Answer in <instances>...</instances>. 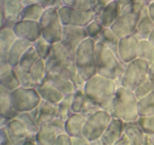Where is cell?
I'll return each instance as SVG.
<instances>
[{
  "mask_svg": "<svg viewBox=\"0 0 154 145\" xmlns=\"http://www.w3.org/2000/svg\"><path fill=\"white\" fill-rule=\"evenodd\" d=\"M48 70H47L45 60L41 58L36 62L29 72L33 83L37 87L45 79Z\"/></svg>",
  "mask_w": 154,
  "mask_h": 145,
  "instance_id": "e575fe53",
  "label": "cell"
},
{
  "mask_svg": "<svg viewBox=\"0 0 154 145\" xmlns=\"http://www.w3.org/2000/svg\"><path fill=\"white\" fill-rule=\"evenodd\" d=\"M39 23L44 39L52 45L61 42L63 24L59 16L57 8L50 7L45 8Z\"/></svg>",
  "mask_w": 154,
  "mask_h": 145,
  "instance_id": "52a82bcc",
  "label": "cell"
},
{
  "mask_svg": "<svg viewBox=\"0 0 154 145\" xmlns=\"http://www.w3.org/2000/svg\"><path fill=\"white\" fill-rule=\"evenodd\" d=\"M0 145H14L9 138L5 128L0 129Z\"/></svg>",
  "mask_w": 154,
  "mask_h": 145,
  "instance_id": "7dc6e473",
  "label": "cell"
},
{
  "mask_svg": "<svg viewBox=\"0 0 154 145\" xmlns=\"http://www.w3.org/2000/svg\"><path fill=\"white\" fill-rule=\"evenodd\" d=\"M139 117H147L154 114V90L138 102Z\"/></svg>",
  "mask_w": 154,
  "mask_h": 145,
  "instance_id": "1f68e13d",
  "label": "cell"
},
{
  "mask_svg": "<svg viewBox=\"0 0 154 145\" xmlns=\"http://www.w3.org/2000/svg\"><path fill=\"white\" fill-rule=\"evenodd\" d=\"M119 84L114 80L96 75L86 82L84 91L101 109L111 114V104Z\"/></svg>",
  "mask_w": 154,
  "mask_h": 145,
  "instance_id": "6da1fadb",
  "label": "cell"
},
{
  "mask_svg": "<svg viewBox=\"0 0 154 145\" xmlns=\"http://www.w3.org/2000/svg\"><path fill=\"white\" fill-rule=\"evenodd\" d=\"M148 14L154 22V1L150 2L148 7Z\"/></svg>",
  "mask_w": 154,
  "mask_h": 145,
  "instance_id": "816d5d0a",
  "label": "cell"
},
{
  "mask_svg": "<svg viewBox=\"0 0 154 145\" xmlns=\"http://www.w3.org/2000/svg\"><path fill=\"white\" fill-rule=\"evenodd\" d=\"M0 86L11 92L21 86L14 67L8 63H0Z\"/></svg>",
  "mask_w": 154,
  "mask_h": 145,
  "instance_id": "d6986e66",
  "label": "cell"
},
{
  "mask_svg": "<svg viewBox=\"0 0 154 145\" xmlns=\"http://www.w3.org/2000/svg\"><path fill=\"white\" fill-rule=\"evenodd\" d=\"M96 41L91 38L84 40L75 53V62L78 73L85 81L97 75L96 67Z\"/></svg>",
  "mask_w": 154,
  "mask_h": 145,
  "instance_id": "5b68a950",
  "label": "cell"
},
{
  "mask_svg": "<svg viewBox=\"0 0 154 145\" xmlns=\"http://www.w3.org/2000/svg\"><path fill=\"white\" fill-rule=\"evenodd\" d=\"M23 0H2L1 26L14 25L21 20V15L25 7Z\"/></svg>",
  "mask_w": 154,
  "mask_h": 145,
  "instance_id": "4fadbf2b",
  "label": "cell"
},
{
  "mask_svg": "<svg viewBox=\"0 0 154 145\" xmlns=\"http://www.w3.org/2000/svg\"><path fill=\"white\" fill-rule=\"evenodd\" d=\"M148 141L150 145H154V135H148Z\"/></svg>",
  "mask_w": 154,
  "mask_h": 145,
  "instance_id": "11a10c76",
  "label": "cell"
},
{
  "mask_svg": "<svg viewBox=\"0 0 154 145\" xmlns=\"http://www.w3.org/2000/svg\"><path fill=\"white\" fill-rule=\"evenodd\" d=\"M150 64L141 59L126 63L120 86L134 90L148 79Z\"/></svg>",
  "mask_w": 154,
  "mask_h": 145,
  "instance_id": "8992f818",
  "label": "cell"
},
{
  "mask_svg": "<svg viewBox=\"0 0 154 145\" xmlns=\"http://www.w3.org/2000/svg\"><path fill=\"white\" fill-rule=\"evenodd\" d=\"M45 63L48 72L63 74L69 77L72 81L78 75L75 56L61 42L53 44L51 54L45 60Z\"/></svg>",
  "mask_w": 154,
  "mask_h": 145,
  "instance_id": "277c9868",
  "label": "cell"
},
{
  "mask_svg": "<svg viewBox=\"0 0 154 145\" xmlns=\"http://www.w3.org/2000/svg\"><path fill=\"white\" fill-rule=\"evenodd\" d=\"M120 15V10L114 0V2H111V3L104 6L96 15L95 19L98 20L105 28H111Z\"/></svg>",
  "mask_w": 154,
  "mask_h": 145,
  "instance_id": "d4e9b609",
  "label": "cell"
},
{
  "mask_svg": "<svg viewBox=\"0 0 154 145\" xmlns=\"http://www.w3.org/2000/svg\"><path fill=\"white\" fill-rule=\"evenodd\" d=\"M126 64L118 54L100 42L96 45V67L98 75L117 81L120 86Z\"/></svg>",
  "mask_w": 154,
  "mask_h": 145,
  "instance_id": "7a4b0ae2",
  "label": "cell"
},
{
  "mask_svg": "<svg viewBox=\"0 0 154 145\" xmlns=\"http://www.w3.org/2000/svg\"><path fill=\"white\" fill-rule=\"evenodd\" d=\"M153 28L154 22L148 14H147L141 17L134 35H136L139 40L148 39Z\"/></svg>",
  "mask_w": 154,
  "mask_h": 145,
  "instance_id": "f546056e",
  "label": "cell"
},
{
  "mask_svg": "<svg viewBox=\"0 0 154 145\" xmlns=\"http://www.w3.org/2000/svg\"><path fill=\"white\" fill-rule=\"evenodd\" d=\"M5 129L14 145H23L27 141H35V136L30 133L24 123L17 117L11 120Z\"/></svg>",
  "mask_w": 154,
  "mask_h": 145,
  "instance_id": "2e32d148",
  "label": "cell"
},
{
  "mask_svg": "<svg viewBox=\"0 0 154 145\" xmlns=\"http://www.w3.org/2000/svg\"><path fill=\"white\" fill-rule=\"evenodd\" d=\"M124 122L112 117L100 138L102 145H114L124 132Z\"/></svg>",
  "mask_w": 154,
  "mask_h": 145,
  "instance_id": "ffe728a7",
  "label": "cell"
},
{
  "mask_svg": "<svg viewBox=\"0 0 154 145\" xmlns=\"http://www.w3.org/2000/svg\"><path fill=\"white\" fill-rule=\"evenodd\" d=\"M141 15L132 11L130 8L119 16L111 26V30L120 39L135 33Z\"/></svg>",
  "mask_w": 154,
  "mask_h": 145,
  "instance_id": "8fae6325",
  "label": "cell"
},
{
  "mask_svg": "<svg viewBox=\"0 0 154 145\" xmlns=\"http://www.w3.org/2000/svg\"><path fill=\"white\" fill-rule=\"evenodd\" d=\"M72 110L73 113L81 114L87 118L96 111L101 110V108L87 97L84 90H75L73 93Z\"/></svg>",
  "mask_w": 154,
  "mask_h": 145,
  "instance_id": "9a60e30c",
  "label": "cell"
},
{
  "mask_svg": "<svg viewBox=\"0 0 154 145\" xmlns=\"http://www.w3.org/2000/svg\"><path fill=\"white\" fill-rule=\"evenodd\" d=\"M57 129L51 123L39 126L35 136V142L37 145H55L58 135Z\"/></svg>",
  "mask_w": 154,
  "mask_h": 145,
  "instance_id": "4316f807",
  "label": "cell"
},
{
  "mask_svg": "<svg viewBox=\"0 0 154 145\" xmlns=\"http://www.w3.org/2000/svg\"><path fill=\"white\" fill-rule=\"evenodd\" d=\"M138 102L132 90L119 86L111 104V117L125 123L137 121L139 118Z\"/></svg>",
  "mask_w": 154,
  "mask_h": 145,
  "instance_id": "3957f363",
  "label": "cell"
},
{
  "mask_svg": "<svg viewBox=\"0 0 154 145\" xmlns=\"http://www.w3.org/2000/svg\"><path fill=\"white\" fill-rule=\"evenodd\" d=\"M17 118L19 119V120H20L21 121L24 123V125H25L26 127L27 128V129L29 131L30 133H31L33 136H35V134L37 133L38 130L39 129V126L38 125L35 120L33 118V117L32 116V114H30V112L20 113Z\"/></svg>",
  "mask_w": 154,
  "mask_h": 145,
  "instance_id": "f35d334b",
  "label": "cell"
},
{
  "mask_svg": "<svg viewBox=\"0 0 154 145\" xmlns=\"http://www.w3.org/2000/svg\"><path fill=\"white\" fill-rule=\"evenodd\" d=\"M65 122H66V120H63V119L58 117L54 121L51 122V123L57 129L59 134H62L65 133Z\"/></svg>",
  "mask_w": 154,
  "mask_h": 145,
  "instance_id": "bcb514c9",
  "label": "cell"
},
{
  "mask_svg": "<svg viewBox=\"0 0 154 145\" xmlns=\"http://www.w3.org/2000/svg\"><path fill=\"white\" fill-rule=\"evenodd\" d=\"M30 114L39 126L51 123L59 117L58 105H54L42 100L38 106L33 111H30Z\"/></svg>",
  "mask_w": 154,
  "mask_h": 145,
  "instance_id": "ac0fdd59",
  "label": "cell"
},
{
  "mask_svg": "<svg viewBox=\"0 0 154 145\" xmlns=\"http://www.w3.org/2000/svg\"><path fill=\"white\" fill-rule=\"evenodd\" d=\"M45 8L40 5H26L21 15V20L38 21L42 18Z\"/></svg>",
  "mask_w": 154,
  "mask_h": 145,
  "instance_id": "d590c367",
  "label": "cell"
},
{
  "mask_svg": "<svg viewBox=\"0 0 154 145\" xmlns=\"http://www.w3.org/2000/svg\"><path fill=\"white\" fill-rule=\"evenodd\" d=\"M99 145H102V144H99Z\"/></svg>",
  "mask_w": 154,
  "mask_h": 145,
  "instance_id": "680465c9",
  "label": "cell"
},
{
  "mask_svg": "<svg viewBox=\"0 0 154 145\" xmlns=\"http://www.w3.org/2000/svg\"><path fill=\"white\" fill-rule=\"evenodd\" d=\"M36 89L42 100L54 105H58L65 96L62 92L48 82L45 79L38 86Z\"/></svg>",
  "mask_w": 154,
  "mask_h": 145,
  "instance_id": "484cf974",
  "label": "cell"
},
{
  "mask_svg": "<svg viewBox=\"0 0 154 145\" xmlns=\"http://www.w3.org/2000/svg\"><path fill=\"white\" fill-rule=\"evenodd\" d=\"M45 80L58 89L65 96L75 93V89L73 82L72 79L66 75L60 73L48 72Z\"/></svg>",
  "mask_w": 154,
  "mask_h": 145,
  "instance_id": "603a6c76",
  "label": "cell"
},
{
  "mask_svg": "<svg viewBox=\"0 0 154 145\" xmlns=\"http://www.w3.org/2000/svg\"><path fill=\"white\" fill-rule=\"evenodd\" d=\"M32 45L41 59L45 60L51 54L52 44L48 42L43 37H41L40 39H38L32 44Z\"/></svg>",
  "mask_w": 154,
  "mask_h": 145,
  "instance_id": "74e56055",
  "label": "cell"
},
{
  "mask_svg": "<svg viewBox=\"0 0 154 145\" xmlns=\"http://www.w3.org/2000/svg\"><path fill=\"white\" fill-rule=\"evenodd\" d=\"M72 82H73L74 87H75V90H84V86L87 81H84L82 78L81 77V75L78 73V75L75 77L73 80H72Z\"/></svg>",
  "mask_w": 154,
  "mask_h": 145,
  "instance_id": "c3c4849f",
  "label": "cell"
},
{
  "mask_svg": "<svg viewBox=\"0 0 154 145\" xmlns=\"http://www.w3.org/2000/svg\"><path fill=\"white\" fill-rule=\"evenodd\" d=\"M120 39V38L111 30V28H104L100 34L99 35L97 39H96V42L104 44L114 51H115L117 54H118L117 49H118Z\"/></svg>",
  "mask_w": 154,
  "mask_h": 145,
  "instance_id": "4dcf8cb0",
  "label": "cell"
},
{
  "mask_svg": "<svg viewBox=\"0 0 154 145\" xmlns=\"http://www.w3.org/2000/svg\"><path fill=\"white\" fill-rule=\"evenodd\" d=\"M148 78L154 83V62L150 65V70H149Z\"/></svg>",
  "mask_w": 154,
  "mask_h": 145,
  "instance_id": "f5cc1de1",
  "label": "cell"
},
{
  "mask_svg": "<svg viewBox=\"0 0 154 145\" xmlns=\"http://www.w3.org/2000/svg\"><path fill=\"white\" fill-rule=\"evenodd\" d=\"M11 96L14 107L19 113L33 111L42 100L37 89L21 86L11 92Z\"/></svg>",
  "mask_w": 154,
  "mask_h": 145,
  "instance_id": "9c48e42d",
  "label": "cell"
},
{
  "mask_svg": "<svg viewBox=\"0 0 154 145\" xmlns=\"http://www.w3.org/2000/svg\"><path fill=\"white\" fill-rule=\"evenodd\" d=\"M89 38L85 26L66 25L63 26V35L61 43L66 49L75 56V53L78 47Z\"/></svg>",
  "mask_w": 154,
  "mask_h": 145,
  "instance_id": "7c38bea8",
  "label": "cell"
},
{
  "mask_svg": "<svg viewBox=\"0 0 154 145\" xmlns=\"http://www.w3.org/2000/svg\"><path fill=\"white\" fill-rule=\"evenodd\" d=\"M55 145H74L73 138L66 133H62L58 135Z\"/></svg>",
  "mask_w": 154,
  "mask_h": 145,
  "instance_id": "ee69618b",
  "label": "cell"
},
{
  "mask_svg": "<svg viewBox=\"0 0 154 145\" xmlns=\"http://www.w3.org/2000/svg\"><path fill=\"white\" fill-rule=\"evenodd\" d=\"M32 46V43L29 41L22 39H17L9 51L7 63L14 67L17 66L23 54Z\"/></svg>",
  "mask_w": 154,
  "mask_h": 145,
  "instance_id": "83f0119b",
  "label": "cell"
},
{
  "mask_svg": "<svg viewBox=\"0 0 154 145\" xmlns=\"http://www.w3.org/2000/svg\"><path fill=\"white\" fill-rule=\"evenodd\" d=\"M138 58L152 64L154 62V46L148 39L140 40L138 48Z\"/></svg>",
  "mask_w": 154,
  "mask_h": 145,
  "instance_id": "d6a6232c",
  "label": "cell"
},
{
  "mask_svg": "<svg viewBox=\"0 0 154 145\" xmlns=\"http://www.w3.org/2000/svg\"><path fill=\"white\" fill-rule=\"evenodd\" d=\"M114 145H129V141H128V138L126 137V135H125L124 132H123V135L121 136V138L118 140V141L116 142V144Z\"/></svg>",
  "mask_w": 154,
  "mask_h": 145,
  "instance_id": "f907efd6",
  "label": "cell"
},
{
  "mask_svg": "<svg viewBox=\"0 0 154 145\" xmlns=\"http://www.w3.org/2000/svg\"><path fill=\"white\" fill-rule=\"evenodd\" d=\"M140 40L134 34L125 36L120 39L118 55L120 60L126 64L138 58V48Z\"/></svg>",
  "mask_w": 154,
  "mask_h": 145,
  "instance_id": "e0dca14e",
  "label": "cell"
},
{
  "mask_svg": "<svg viewBox=\"0 0 154 145\" xmlns=\"http://www.w3.org/2000/svg\"><path fill=\"white\" fill-rule=\"evenodd\" d=\"M144 145H150V144H149V141H148V135H147V136H146L145 142H144Z\"/></svg>",
  "mask_w": 154,
  "mask_h": 145,
  "instance_id": "6f0895ef",
  "label": "cell"
},
{
  "mask_svg": "<svg viewBox=\"0 0 154 145\" xmlns=\"http://www.w3.org/2000/svg\"><path fill=\"white\" fill-rule=\"evenodd\" d=\"M154 90V83L150 79H147V81H144L141 85L137 87L135 90H134V93H135V96L137 99L139 100L141 98L144 97L147 95H148L150 92H152Z\"/></svg>",
  "mask_w": 154,
  "mask_h": 145,
  "instance_id": "b9f144b4",
  "label": "cell"
},
{
  "mask_svg": "<svg viewBox=\"0 0 154 145\" xmlns=\"http://www.w3.org/2000/svg\"><path fill=\"white\" fill-rule=\"evenodd\" d=\"M23 145H37V144H36V143L35 142V141H29L26 142L25 144Z\"/></svg>",
  "mask_w": 154,
  "mask_h": 145,
  "instance_id": "9f6ffc18",
  "label": "cell"
},
{
  "mask_svg": "<svg viewBox=\"0 0 154 145\" xmlns=\"http://www.w3.org/2000/svg\"><path fill=\"white\" fill-rule=\"evenodd\" d=\"M137 123L146 135H154V114L147 117H139Z\"/></svg>",
  "mask_w": 154,
  "mask_h": 145,
  "instance_id": "ab89813d",
  "label": "cell"
},
{
  "mask_svg": "<svg viewBox=\"0 0 154 145\" xmlns=\"http://www.w3.org/2000/svg\"><path fill=\"white\" fill-rule=\"evenodd\" d=\"M39 59H40V57H38L35 49L32 45L23 54V56L21 58L20 61L18 66L22 70H23L24 72H26L29 73L32 68L33 67V66L35 64V63Z\"/></svg>",
  "mask_w": 154,
  "mask_h": 145,
  "instance_id": "836d02e7",
  "label": "cell"
},
{
  "mask_svg": "<svg viewBox=\"0 0 154 145\" xmlns=\"http://www.w3.org/2000/svg\"><path fill=\"white\" fill-rule=\"evenodd\" d=\"M73 99V93L68 94L64 96L63 100L58 104L59 117L66 120L72 114V104Z\"/></svg>",
  "mask_w": 154,
  "mask_h": 145,
  "instance_id": "8d00e7d4",
  "label": "cell"
},
{
  "mask_svg": "<svg viewBox=\"0 0 154 145\" xmlns=\"http://www.w3.org/2000/svg\"><path fill=\"white\" fill-rule=\"evenodd\" d=\"M13 29L18 39H25L32 44L42 37V28L38 21L20 20L14 25Z\"/></svg>",
  "mask_w": 154,
  "mask_h": 145,
  "instance_id": "5bb4252c",
  "label": "cell"
},
{
  "mask_svg": "<svg viewBox=\"0 0 154 145\" xmlns=\"http://www.w3.org/2000/svg\"><path fill=\"white\" fill-rule=\"evenodd\" d=\"M105 28L102 25L100 22L98 20L94 19L93 21L90 23L88 25L86 26V29H87V34H88L89 38H91L96 40L99 35L100 34L102 29Z\"/></svg>",
  "mask_w": 154,
  "mask_h": 145,
  "instance_id": "7bdbcfd3",
  "label": "cell"
},
{
  "mask_svg": "<svg viewBox=\"0 0 154 145\" xmlns=\"http://www.w3.org/2000/svg\"><path fill=\"white\" fill-rule=\"evenodd\" d=\"M87 121V117L81 114L72 113L65 122V133L72 138H84L83 129Z\"/></svg>",
  "mask_w": 154,
  "mask_h": 145,
  "instance_id": "7402d4cb",
  "label": "cell"
},
{
  "mask_svg": "<svg viewBox=\"0 0 154 145\" xmlns=\"http://www.w3.org/2000/svg\"><path fill=\"white\" fill-rule=\"evenodd\" d=\"M58 13L63 26L72 25L86 27L96 17V14L93 11L79 10L66 5L59 8Z\"/></svg>",
  "mask_w": 154,
  "mask_h": 145,
  "instance_id": "30bf717a",
  "label": "cell"
},
{
  "mask_svg": "<svg viewBox=\"0 0 154 145\" xmlns=\"http://www.w3.org/2000/svg\"><path fill=\"white\" fill-rule=\"evenodd\" d=\"M74 145H91L88 141L84 138H73Z\"/></svg>",
  "mask_w": 154,
  "mask_h": 145,
  "instance_id": "681fc988",
  "label": "cell"
},
{
  "mask_svg": "<svg viewBox=\"0 0 154 145\" xmlns=\"http://www.w3.org/2000/svg\"><path fill=\"white\" fill-rule=\"evenodd\" d=\"M19 114L12 103L11 91L0 86V117L11 121Z\"/></svg>",
  "mask_w": 154,
  "mask_h": 145,
  "instance_id": "cb8c5ba5",
  "label": "cell"
},
{
  "mask_svg": "<svg viewBox=\"0 0 154 145\" xmlns=\"http://www.w3.org/2000/svg\"><path fill=\"white\" fill-rule=\"evenodd\" d=\"M148 40L150 41V43H151L152 45H153V46H154V28H153V31H152V32H151V33H150V36H149Z\"/></svg>",
  "mask_w": 154,
  "mask_h": 145,
  "instance_id": "db71d44e",
  "label": "cell"
},
{
  "mask_svg": "<svg viewBox=\"0 0 154 145\" xmlns=\"http://www.w3.org/2000/svg\"><path fill=\"white\" fill-rule=\"evenodd\" d=\"M23 2L25 5H40L45 8L53 7V0H23Z\"/></svg>",
  "mask_w": 154,
  "mask_h": 145,
  "instance_id": "f6af8a7d",
  "label": "cell"
},
{
  "mask_svg": "<svg viewBox=\"0 0 154 145\" xmlns=\"http://www.w3.org/2000/svg\"><path fill=\"white\" fill-rule=\"evenodd\" d=\"M124 134L127 137L129 145H144L147 136L137 121L125 123Z\"/></svg>",
  "mask_w": 154,
  "mask_h": 145,
  "instance_id": "f1b7e54d",
  "label": "cell"
},
{
  "mask_svg": "<svg viewBox=\"0 0 154 145\" xmlns=\"http://www.w3.org/2000/svg\"><path fill=\"white\" fill-rule=\"evenodd\" d=\"M111 119V114L102 109L87 117L83 129L84 138L90 143L100 140Z\"/></svg>",
  "mask_w": 154,
  "mask_h": 145,
  "instance_id": "ba28073f",
  "label": "cell"
},
{
  "mask_svg": "<svg viewBox=\"0 0 154 145\" xmlns=\"http://www.w3.org/2000/svg\"><path fill=\"white\" fill-rule=\"evenodd\" d=\"M18 38L13 27L4 26L0 28V63H7L11 48Z\"/></svg>",
  "mask_w": 154,
  "mask_h": 145,
  "instance_id": "44dd1931",
  "label": "cell"
},
{
  "mask_svg": "<svg viewBox=\"0 0 154 145\" xmlns=\"http://www.w3.org/2000/svg\"><path fill=\"white\" fill-rule=\"evenodd\" d=\"M14 69L17 74L21 87H28V88H37V86L33 83L30 74L29 72H24L18 66L14 67Z\"/></svg>",
  "mask_w": 154,
  "mask_h": 145,
  "instance_id": "60d3db41",
  "label": "cell"
}]
</instances>
